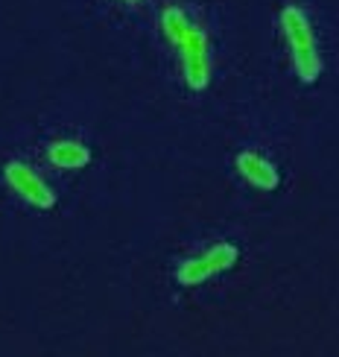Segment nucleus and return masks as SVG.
Segmentation results:
<instances>
[{
	"label": "nucleus",
	"instance_id": "nucleus-1",
	"mask_svg": "<svg viewBox=\"0 0 339 357\" xmlns=\"http://www.w3.org/2000/svg\"><path fill=\"white\" fill-rule=\"evenodd\" d=\"M161 36L170 47L179 50L182 59V77L187 88L205 91L214 73V59H211V36L208 29L194 18V12L184 6H167L158 18Z\"/></svg>",
	"mask_w": 339,
	"mask_h": 357
},
{
	"label": "nucleus",
	"instance_id": "nucleus-2",
	"mask_svg": "<svg viewBox=\"0 0 339 357\" xmlns=\"http://www.w3.org/2000/svg\"><path fill=\"white\" fill-rule=\"evenodd\" d=\"M281 29L284 38L290 44V56L296 73L301 82H316L322 73V59L316 47V36H313V24L307 18V12L301 6H287L281 12Z\"/></svg>",
	"mask_w": 339,
	"mask_h": 357
},
{
	"label": "nucleus",
	"instance_id": "nucleus-3",
	"mask_svg": "<svg viewBox=\"0 0 339 357\" xmlns=\"http://www.w3.org/2000/svg\"><path fill=\"white\" fill-rule=\"evenodd\" d=\"M3 182H6V188H9L21 202L33 205V208L50 211V208L56 205L53 188L44 182V178H41L33 167H29V165H24V161H6V167H3Z\"/></svg>",
	"mask_w": 339,
	"mask_h": 357
},
{
	"label": "nucleus",
	"instance_id": "nucleus-4",
	"mask_svg": "<svg viewBox=\"0 0 339 357\" xmlns=\"http://www.w3.org/2000/svg\"><path fill=\"white\" fill-rule=\"evenodd\" d=\"M237 246L234 243H216V246H211V249H205L202 255H196V258H187L182 266H179V281L184 287H194V284H202V281H208V278H214V275H219V273H226V270H231L234 264H237Z\"/></svg>",
	"mask_w": 339,
	"mask_h": 357
},
{
	"label": "nucleus",
	"instance_id": "nucleus-5",
	"mask_svg": "<svg viewBox=\"0 0 339 357\" xmlns=\"http://www.w3.org/2000/svg\"><path fill=\"white\" fill-rule=\"evenodd\" d=\"M237 170L252 188L275 190L278 185H281V173H278V167L272 165L269 158H263L260 153H255V150H246V153L237 155Z\"/></svg>",
	"mask_w": 339,
	"mask_h": 357
},
{
	"label": "nucleus",
	"instance_id": "nucleus-6",
	"mask_svg": "<svg viewBox=\"0 0 339 357\" xmlns=\"http://www.w3.org/2000/svg\"><path fill=\"white\" fill-rule=\"evenodd\" d=\"M47 161L58 170H82L91 161V146L79 138H56L47 144Z\"/></svg>",
	"mask_w": 339,
	"mask_h": 357
},
{
	"label": "nucleus",
	"instance_id": "nucleus-7",
	"mask_svg": "<svg viewBox=\"0 0 339 357\" xmlns=\"http://www.w3.org/2000/svg\"><path fill=\"white\" fill-rule=\"evenodd\" d=\"M114 3H120V6H141L143 0H114Z\"/></svg>",
	"mask_w": 339,
	"mask_h": 357
}]
</instances>
